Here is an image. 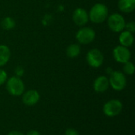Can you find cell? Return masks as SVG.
<instances>
[{
	"label": "cell",
	"instance_id": "6da1fadb",
	"mask_svg": "<svg viewBox=\"0 0 135 135\" xmlns=\"http://www.w3.org/2000/svg\"><path fill=\"white\" fill-rule=\"evenodd\" d=\"M89 13V19L95 24H100L105 21L109 15V11L108 6L104 3H96L94 4Z\"/></svg>",
	"mask_w": 135,
	"mask_h": 135
},
{
	"label": "cell",
	"instance_id": "7a4b0ae2",
	"mask_svg": "<svg viewBox=\"0 0 135 135\" xmlns=\"http://www.w3.org/2000/svg\"><path fill=\"white\" fill-rule=\"evenodd\" d=\"M6 82V90L11 96L19 97L25 93V84L21 78L12 76L8 78Z\"/></svg>",
	"mask_w": 135,
	"mask_h": 135
},
{
	"label": "cell",
	"instance_id": "3957f363",
	"mask_svg": "<svg viewBox=\"0 0 135 135\" xmlns=\"http://www.w3.org/2000/svg\"><path fill=\"white\" fill-rule=\"evenodd\" d=\"M107 24L111 31L119 33L125 28L126 21L124 17L119 13H113L108 15L107 18Z\"/></svg>",
	"mask_w": 135,
	"mask_h": 135
},
{
	"label": "cell",
	"instance_id": "277c9868",
	"mask_svg": "<svg viewBox=\"0 0 135 135\" xmlns=\"http://www.w3.org/2000/svg\"><path fill=\"white\" fill-rule=\"evenodd\" d=\"M76 40L80 44L87 45L93 42L96 38V32L90 27H81L75 35Z\"/></svg>",
	"mask_w": 135,
	"mask_h": 135
},
{
	"label": "cell",
	"instance_id": "5b68a950",
	"mask_svg": "<svg viewBox=\"0 0 135 135\" xmlns=\"http://www.w3.org/2000/svg\"><path fill=\"white\" fill-rule=\"evenodd\" d=\"M109 85L115 91H122L127 85V78L125 74L121 71H113L110 74Z\"/></svg>",
	"mask_w": 135,
	"mask_h": 135
},
{
	"label": "cell",
	"instance_id": "8992f818",
	"mask_svg": "<svg viewBox=\"0 0 135 135\" xmlns=\"http://www.w3.org/2000/svg\"><path fill=\"white\" fill-rule=\"evenodd\" d=\"M104 57L102 51L97 48L90 49L86 54V61L93 68H99L104 63Z\"/></svg>",
	"mask_w": 135,
	"mask_h": 135
},
{
	"label": "cell",
	"instance_id": "52a82bcc",
	"mask_svg": "<svg viewBox=\"0 0 135 135\" xmlns=\"http://www.w3.org/2000/svg\"><path fill=\"white\" fill-rule=\"evenodd\" d=\"M123 111V104L119 100H110L103 107L104 114L108 117H115Z\"/></svg>",
	"mask_w": 135,
	"mask_h": 135
},
{
	"label": "cell",
	"instance_id": "ba28073f",
	"mask_svg": "<svg viewBox=\"0 0 135 135\" xmlns=\"http://www.w3.org/2000/svg\"><path fill=\"white\" fill-rule=\"evenodd\" d=\"M112 55L114 59L117 62L124 64L125 62L131 60V52L128 47H123L122 45H118L113 49Z\"/></svg>",
	"mask_w": 135,
	"mask_h": 135
},
{
	"label": "cell",
	"instance_id": "9c48e42d",
	"mask_svg": "<svg viewBox=\"0 0 135 135\" xmlns=\"http://www.w3.org/2000/svg\"><path fill=\"white\" fill-rule=\"evenodd\" d=\"M72 20L76 25L83 27L89 21V13L83 8H77L72 13Z\"/></svg>",
	"mask_w": 135,
	"mask_h": 135
},
{
	"label": "cell",
	"instance_id": "30bf717a",
	"mask_svg": "<svg viewBox=\"0 0 135 135\" xmlns=\"http://www.w3.org/2000/svg\"><path fill=\"white\" fill-rule=\"evenodd\" d=\"M40 99V93L34 89H30L23 93L22 101L26 106L36 105Z\"/></svg>",
	"mask_w": 135,
	"mask_h": 135
},
{
	"label": "cell",
	"instance_id": "8fae6325",
	"mask_svg": "<svg viewBox=\"0 0 135 135\" xmlns=\"http://www.w3.org/2000/svg\"><path fill=\"white\" fill-rule=\"evenodd\" d=\"M109 80L106 76L97 77L93 82V89L95 92L98 93H102L106 92L109 88Z\"/></svg>",
	"mask_w": 135,
	"mask_h": 135
},
{
	"label": "cell",
	"instance_id": "7c38bea8",
	"mask_svg": "<svg viewBox=\"0 0 135 135\" xmlns=\"http://www.w3.org/2000/svg\"><path fill=\"white\" fill-rule=\"evenodd\" d=\"M134 41V33H131L125 29L119 32V42L120 44L119 45H122L126 47H130L133 45Z\"/></svg>",
	"mask_w": 135,
	"mask_h": 135
},
{
	"label": "cell",
	"instance_id": "4fadbf2b",
	"mask_svg": "<svg viewBox=\"0 0 135 135\" xmlns=\"http://www.w3.org/2000/svg\"><path fill=\"white\" fill-rule=\"evenodd\" d=\"M118 8L123 13H132L135 9V0H119Z\"/></svg>",
	"mask_w": 135,
	"mask_h": 135
},
{
	"label": "cell",
	"instance_id": "5bb4252c",
	"mask_svg": "<svg viewBox=\"0 0 135 135\" xmlns=\"http://www.w3.org/2000/svg\"><path fill=\"white\" fill-rule=\"evenodd\" d=\"M11 52L8 46L0 44V67L6 65L10 59Z\"/></svg>",
	"mask_w": 135,
	"mask_h": 135
},
{
	"label": "cell",
	"instance_id": "9a60e30c",
	"mask_svg": "<svg viewBox=\"0 0 135 135\" xmlns=\"http://www.w3.org/2000/svg\"><path fill=\"white\" fill-rule=\"evenodd\" d=\"M80 53H81V47L78 44H70L66 50V55L70 59H74L78 57L80 55Z\"/></svg>",
	"mask_w": 135,
	"mask_h": 135
},
{
	"label": "cell",
	"instance_id": "2e32d148",
	"mask_svg": "<svg viewBox=\"0 0 135 135\" xmlns=\"http://www.w3.org/2000/svg\"><path fill=\"white\" fill-rule=\"evenodd\" d=\"M15 21L11 17H6L1 21V27L5 30H11L15 27Z\"/></svg>",
	"mask_w": 135,
	"mask_h": 135
},
{
	"label": "cell",
	"instance_id": "e0dca14e",
	"mask_svg": "<svg viewBox=\"0 0 135 135\" xmlns=\"http://www.w3.org/2000/svg\"><path fill=\"white\" fill-rule=\"evenodd\" d=\"M135 71V67L134 63L131 61H128L124 63L123 65V74H126L127 75H132L134 74Z\"/></svg>",
	"mask_w": 135,
	"mask_h": 135
},
{
	"label": "cell",
	"instance_id": "ac0fdd59",
	"mask_svg": "<svg viewBox=\"0 0 135 135\" xmlns=\"http://www.w3.org/2000/svg\"><path fill=\"white\" fill-rule=\"evenodd\" d=\"M7 79H8L7 73L4 70L0 68V85H2L4 83H6Z\"/></svg>",
	"mask_w": 135,
	"mask_h": 135
},
{
	"label": "cell",
	"instance_id": "d6986e66",
	"mask_svg": "<svg viewBox=\"0 0 135 135\" xmlns=\"http://www.w3.org/2000/svg\"><path fill=\"white\" fill-rule=\"evenodd\" d=\"M125 30L131 32V33H134L135 32V23L134 21H130V22H126V25H125Z\"/></svg>",
	"mask_w": 135,
	"mask_h": 135
},
{
	"label": "cell",
	"instance_id": "ffe728a7",
	"mask_svg": "<svg viewBox=\"0 0 135 135\" xmlns=\"http://www.w3.org/2000/svg\"><path fill=\"white\" fill-rule=\"evenodd\" d=\"M24 73H25V70L22 66H17L15 69H14V74H15V76L18 77V78H21L24 75Z\"/></svg>",
	"mask_w": 135,
	"mask_h": 135
},
{
	"label": "cell",
	"instance_id": "44dd1931",
	"mask_svg": "<svg viewBox=\"0 0 135 135\" xmlns=\"http://www.w3.org/2000/svg\"><path fill=\"white\" fill-rule=\"evenodd\" d=\"M66 135H78V132L74 130V129H72V128H70V129H67L66 131Z\"/></svg>",
	"mask_w": 135,
	"mask_h": 135
},
{
	"label": "cell",
	"instance_id": "7402d4cb",
	"mask_svg": "<svg viewBox=\"0 0 135 135\" xmlns=\"http://www.w3.org/2000/svg\"><path fill=\"white\" fill-rule=\"evenodd\" d=\"M26 135H40V133L36 130H31L26 134Z\"/></svg>",
	"mask_w": 135,
	"mask_h": 135
},
{
	"label": "cell",
	"instance_id": "603a6c76",
	"mask_svg": "<svg viewBox=\"0 0 135 135\" xmlns=\"http://www.w3.org/2000/svg\"><path fill=\"white\" fill-rule=\"evenodd\" d=\"M7 135H25L24 134H22L21 132L17 131H13L11 132H9Z\"/></svg>",
	"mask_w": 135,
	"mask_h": 135
},
{
	"label": "cell",
	"instance_id": "cb8c5ba5",
	"mask_svg": "<svg viewBox=\"0 0 135 135\" xmlns=\"http://www.w3.org/2000/svg\"><path fill=\"white\" fill-rule=\"evenodd\" d=\"M113 71H114V70H112V68H108V69H107V74H108V75H110Z\"/></svg>",
	"mask_w": 135,
	"mask_h": 135
}]
</instances>
